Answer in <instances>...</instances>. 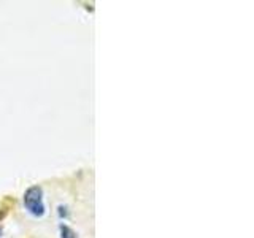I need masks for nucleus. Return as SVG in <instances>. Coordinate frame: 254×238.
<instances>
[{"label":"nucleus","mask_w":254,"mask_h":238,"mask_svg":"<svg viewBox=\"0 0 254 238\" xmlns=\"http://www.w3.org/2000/svg\"><path fill=\"white\" fill-rule=\"evenodd\" d=\"M24 210H26L32 218L42 219L46 214V205H45V194L42 186H30L26 189V192L22 195Z\"/></svg>","instance_id":"obj_1"},{"label":"nucleus","mask_w":254,"mask_h":238,"mask_svg":"<svg viewBox=\"0 0 254 238\" xmlns=\"http://www.w3.org/2000/svg\"><path fill=\"white\" fill-rule=\"evenodd\" d=\"M59 238H78L76 232L67 224H61L59 227Z\"/></svg>","instance_id":"obj_2"}]
</instances>
